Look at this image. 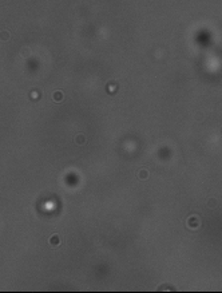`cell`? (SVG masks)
I'll return each mask as SVG.
<instances>
[{
	"mask_svg": "<svg viewBox=\"0 0 222 293\" xmlns=\"http://www.w3.org/2000/svg\"><path fill=\"white\" fill-rule=\"evenodd\" d=\"M138 177H139L140 179H147V178H148V173H147V170L140 169L139 171H138Z\"/></svg>",
	"mask_w": 222,
	"mask_h": 293,
	"instance_id": "obj_5",
	"label": "cell"
},
{
	"mask_svg": "<svg viewBox=\"0 0 222 293\" xmlns=\"http://www.w3.org/2000/svg\"><path fill=\"white\" fill-rule=\"evenodd\" d=\"M87 142V138L84 134H78L76 137H75V143L76 145H79V146H83V145H86Z\"/></svg>",
	"mask_w": 222,
	"mask_h": 293,
	"instance_id": "obj_1",
	"label": "cell"
},
{
	"mask_svg": "<svg viewBox=\"0 0 222 293\" xmlns=\"http://www.w3.org/2000/svg\"><path fill=\"white\" fill-rule=\"evenodd\" d=\"M9 38H11V35H9V32H8L7 30H4V31L0 32V40H1V42H7V40H9Z\"/></svg>",
	"mask_w": 222,
	"mask_h": 293,
	"instance_id": "obj_3",
	"label": "cell"
},
{
	"mask_svg": "<svg viewBox=\"0 0 222 293\" xmlns=\"http://www.w3.org/2000/svg\"><path fill=\"white\" fill-rule=\"evenodd\" d=\"M48 242H50L51 246H58L59 244H60V237H59L58 234H54L50 238V241H48Z\"/></svg>",
	"mask_w": 222,
	"mask_h": 293,
	"instance_id": "obj_2",
	"label": "cell"
},
{
	"mask_svg": "<svg viewBox=\"0 0 222 293\" xmlns=\"http://www.w3.org/2000/svg\"><path fill=\"white\" fill-rule=\"evenodd\" d=\"M52 98H54V102H62L63 100V93L62 91H55L52 94Z\"/></svg>",
	"mask_w": 222,
	"mask_h": 293,
	"instance_id": "obj_4",
	"label": "cell"
}]
</instances>
